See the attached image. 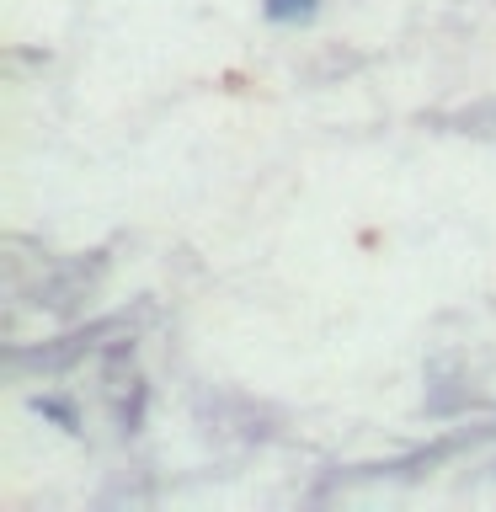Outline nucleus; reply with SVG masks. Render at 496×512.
Here are the masks:
<instances>
[{
    "instance_id": "1",
    "label": "nucleus",
    "mask_w": 496,
    "mask_h": 512,
    "mask_svg": "<svg viewBox=\"0 0 496 512\" xmlns=\"http://www.w3.org/2000/svg\"><path fill=\"white\" fill-rule=\"evenodd\" d=\"M315 0H267V22H304Z\"/></svg>"
}]
</instances>
